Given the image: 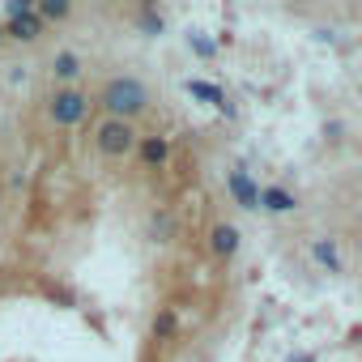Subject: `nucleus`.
Segmentation results:
<instances>
[{
    "label": "nucleus",
    "mask_w": 362,
    "mask_h": 362,
    "mask_svg": "<svg viewBox=\"0 0 362 362\" xmlns=\"http://www.w3.org/2000/svg\"><path fill=\"white\" fill-rule=\"evenodd\" d=\"M103 111H107V119H124V124H132V115H141L145 107H149V86L145 81H136V77H111L107 86H103Z\"/></svg>",
    "instance_id": "nucleus-1"
},
{
    "label": "nucleus",
    "mask_w": 362,
    "mask_h": 362,
    "mask_svg": "<svg viewBox=\"0 0 362 362\" xmlns=\"http://www.w3.org/2000/svg\"><path fill=\"white\" fill-rule=\"evenodd\" d=\"M94 145H98V153H107V158H124V153L136 149V132H132V124H124V119H103V124L94 128Z\"/></svg>",
    "instance_id": "nucleus-2"
},
{
    "label": "nucleus",
    "mask_w": 362,
    "mask_h": 362,
    "mask_svg": "<svg viewBox=\"0 0 362 362\" xmlns=\"http://www.w3.org/2000/svg\"><path fill=\"white\" fill-rule=\"evenodd\" d=\"M52 124H60V128H77L81 119H86V111H90V98L77 90V86H64V90H56V98H52Z\"/></svg>",
    "instance_id": "nucleus-3"
},
{
    "label": "nucleus",
    "mask_w": 362,
    "mask_h": 362,
    "mask_svg": "<svg viewBox=\"0 0 362 362\" xmlns=\"http://www.w3.org/2000/svg\"><path fill=\"white\" fill-rule=\"evenodd\" d=\"M43 26H47V22H43V18H39L35 9H30V13L13 18V22L5 26V35H9V39H18V43H35V39L43 35Z\"/></svg>",
    "instance_id": "nucleus-4"
},
{
    "label": "nucleus",
    "mask_w": 362,
    "mask_h": 362,
    "mask_svg": "<svg viewBox=\"0 0 362 362\" xmlns=\"http://www.w3.org/2000/svg\"><path fill=\"white\" fill-rule=\"evenodd\" d=\"M209 252L222 256V260H230V256L239 252V230H235L230 222H218V226L209 230Z\"/></svg>",
    "instance_id": "nucleus-5"
},
{
    "label": "nucleus",
    "mask_w": 362,
    "mask_h": 362,
    "mask_svg": "<svg viewBox=\"0 0 362 362\" xmlns=\"http://www.w3.org/2000/svg\"><path fill=\"white\" fill-rule=\"evenodd\" d=\"M230 197H235L243 209H260V188L252 184L247 170H230Z\"/></svg>",
    "instance_id": "nucleus-6"
},
{
    "label": "nucleus",
    "mask_w": 362,
    "mask_h": 362,
    "mask_svg": "<svg viewBox=\"0 0 362 362\" xmlns=\"http://www.w3.org/2000/svg\"><path fill=\"white\" fill-rule=\"evenodd\" d=\"M260 209H269V214H294L298 201H294L286 188H264V192H260Z\"/></svg>",
    "instance_id": "nucleus-7"
},
{
    "label": "nucleus",
    "mask_w": 362,
    "mask_h": 362,
    "mask_svg": "<svg viewBox=\"0 0 362 362\" xmlns=\"http://www.w3.org/2000/svg\"><path fill=\"white\" fill-rule=\"evenodd\" d=\"M52 73H56V81L73 86V81H77V73H81V60H77L73 52H60V56H56V64H52Z\"/></svg>",
    "instance_id": "nucleus-8"
},
{
    "label": "nucleus",
    "mask_w": 362,
    "mask_h": 362,
    "mask_svg": "<svg viewBox=\"0 0 362 362\" xmlns=\"http://www.w3.org/2000/svg\"><path fill=\"white\" fill-rule=\"evenodd\" d=\"M166 153H170V145H166L162 136H141V158H145L149 166H162Z\"/></svg>",
    "instance_id": "nucleus-9"
},
{
    "label": "nucleus",
    "mask_w": 362,
    "mask_h": 362,
    "mask_svg": "<svg viewBox=\"0 0 362 362\" xmlns=\"http://www.w3.org/2000/svg\"><path fill=\"white\" fill-rule=\"evenodd\" d=\"M175 332H179V315H175V307L158 311V320H153V341H175Z\"/></svg>",
    "instance_id": "nucleus-10"
},
{
    "label": "nucleus",
    "mask_w": 362,
    "mask_h": 362,
    "mask_svg": "<svg viewBox=\"0 0 362 362\" xmlns=\"http://www.w3.org/2000/svg\"><path fill=\"white\" fill-rule=\"evenodd\" d=\"M188 94L201 98V103H209V107H226V94L218 86H209V81H188Z\"/></svg>",
    "instance_id": "nucleus-11"
},
{
    "label": "nucleus",
    "mask_w": 362,
    "mask_h": 362,
    "mask_svg": "<svg viewBox=\"0 0 362 362\" xmlns=\"http://www.w3.org/2000/svg\"><path fill=\"white\" fill-rule=\"evenodd\" d=\"M311 256L328 269V273H341V256H337V247L328 243V239H320V243H311Z\"/></svg>",
    "instance_id": "nucleus-12"
},
{
    "label": "nucleus",
    "mask_w": 362,
    "mask_h": 362,
    "mask_svg": "<svg viewBox=\"0 0 362 362\" xmlns=\"http://www.w3.org/2000/svg\"><path fill=\"white\" fill-rule=\"evenodd\" d=\"M43 22H60V18H69V0H39V9H35Z\"/></svg>",
    "instance_id": "nucleus-13"
},
{
    "label": "nucleus",
    "mask_w": 362,
    "mask_h": 362,
    "mask_svg": "<svg viewBox=\"0 0 362 362\" xmlns=\"http://www.w3.org/2000/svg\"><path fill=\"white\" fill-rule=\"evenodd\" d=\"M170 226H175V222H170V214H158V222H153V239H158V243H166Z\"/></svg>",
    "instance_id": "nucleus-14"
},
{
    "label": "nucleus",
    "mask_w": 362,
    "mask_h": 362,
    "mask_svg": "<svg viewBox=\"0 0 362 362\" xmlns=\"http://www.w3.org/2000/svg\"><path fill=\"white\" fill-rule=\"evenodd\" d=\"M141 26H145V30H162V22H158L153 13H141Z\"/></svg>",
    "instance_id": "nucleus-15"
},
{
    "label": "nucleus",
    "mask_w": 362,
    "mask_h": 362,
    "mask_svg": "<svg viewBox=\"0 0 362 362\" xmlns=\"http://www.w3.org/2000/svg\"><path fill=\"white\" fill-rule=\"evenodd\" d=\"M192 47H197L201 56H214V43H205V39H192Z\"/></svg>",
    "instance_id": "nucleus-16"
},
{
    "label": "nucleus",
    "mask_w": 362,
    "mask_h": 362,
    "mask_svg": "<svg viewBox=\"0 0 362 362\" xmlns=\"http://www.w3.org/2000/svg\"><path fill=\"white\" fill-rule=\"evenodd\" d=\"M0 39H5V30H0Z\"/></svg>",
    "instance_id": "nucleus-17"
}]
</instances>
